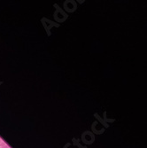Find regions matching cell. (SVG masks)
Here are the masks:
<instances>
[{"label":"cell","mask_w":147,"mask_h":148,"mask_svg":"<svg viewBox=\"0 0 147 148\" xmlns=\"http://www.w3.org/2000/svg\"><path fill=\"white\" fill-rule=\"evenodd\" d=\"M0 147H1V148H11V147H10V146H9V145L5 142V141H3V142H2V144L0 145Z\"/></svg>","instance_id":"obj_1"},{"label":"cell","mask_w":147,"mask_h":148,"mask_svg":"<svg viewBox=\"0 0 147 148\" xmlns=\"http://www.w3.org/2000/svg\"><path fill=\"white\" fill-rule=\"evenodd\" d=\"M3 141H4V140H3V139H2L1 138H0V145H1V144H2V142H3Z\"/></svg>","instance_id":"obj_2"},{"label":"cell","mask_w":147,"mask_h":148,"mask_svg":"<svg viewBox=\"0 0 147 148\" xmlns=\"http://www.w3.org/2000/svg\"><path fill=\"white\" fill-rule=\"evenodd\" d=\"M0 148H1V147H0Z\"/></svg>","instance_id":"obj_3"}]
</instances>
